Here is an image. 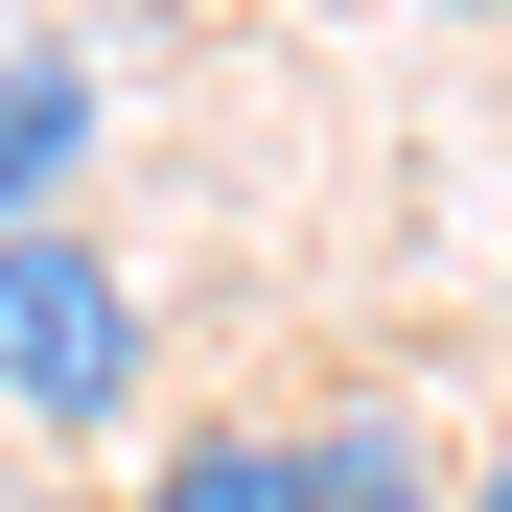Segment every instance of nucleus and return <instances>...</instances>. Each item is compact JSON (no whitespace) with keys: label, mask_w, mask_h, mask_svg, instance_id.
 <instances>
[{"label":"nucleus","mask_w":512,"mask_h":512,"mask_svg":"<svg viewBox=\"0 0 512 512\" xmlns=\"http://www.w3.org/2000/svg\"><path fill=\"white\" fill-rule=\"evenodd\" d=\"M0 419H47V443H94V419H140V280L94 233H0Z\"/></svg>","instance_id":"obj_1"},{"label":"nucleus","mask_w":512,"mask_h":512,"mask_svg":"<svg viewBox=\"0 0 512 512\" xmlns=\"http://www.w3.org/2000/svg\"><path fill=\"white\" fill-rule=\"evenodd\" d=\"M140 512H326V419H187L140 466Z\"/></svg>","instance_id":"obj_2"},{"label":"nucleus","mask_w":512,"mask_h":512,"mask_svg":"<svg viewBox=\"0 0 512 512\" xmlns=\"http://www.w3.org/2000/svg\"><path fill=\"white\" fill-rule=\"evenodd\" d=\"M70 163H94V47H0V233H47Z\"/></svg>","instance_id":"obj_3"},{"label":"nucleus","mask_w":512,"mask_h":512,"mask_svg":"<svg viewBox=\"0 0 512 512\" xmlns=\"http://www.w3.org/2000/svg\"><path fill=\"white\" fill-rule=\"evenodd\" d=\"M326 512H443V466H419L396 419H326Z\"/></svg>","instance_id":"obj_4"},{"label":"nucleus","mask_w":512,"mask_h":512,"mask_svg":"<svg viewBox=\"0 0 512 512\" xmlns=\"http://www.w3.org/2000/svg\"><path fill=\"white\" fill-rule=\"evenodd\" d=\"M443 512H512V466H466V489H443Z\"/></svg>","instance_id":"obj_5"},{"label":"nucleus","mask_w":512,"mask_h":512,"mask_svg":"<svg viewBox=\"0 0 512 512\" xmlns=\"http://www.w3.org/2000/svg\"><path fill=\"white\" fill-rule=\"evenodd\" d=\"M419 24H489V0H419Z\"/></svg>","instance_id":"obj_6"}]
</instances>
